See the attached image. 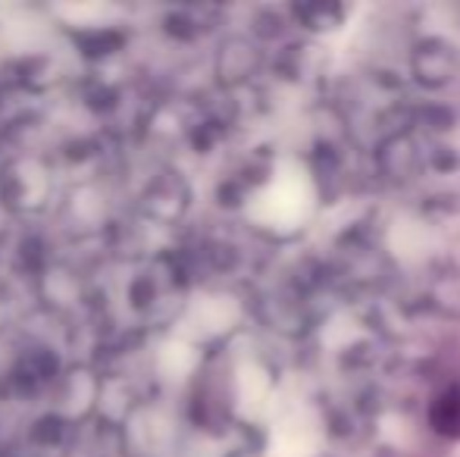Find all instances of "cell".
<instances>
[{"label":"cell","mask_w":460,"mask_h":457,"mask_svg":"<svg viewBox=\"0 0 460 457\" xmlns=\"http://www.w3.org/2000/svg\"><path fill=\"white\" fill-rule=\"evenodd\" d=\"M460 69V57L442 38H423L413 48L411 57V75L423 88H445Z\"/></svg>","instance_id":"2"},{"label":"cell","mask_w":460,"mask_h":457,"mask_svg":"<svg viewBox=\"0 0 460 457\" xmlns=\"http://www.w3.org/2000/svg\"><path fill=\"white\" fill-rule=\"evenodd\" d=\"M376 163H379L382 176L394 179V182H407L432 163V147L426 145L423 132H417V128H394L379 145Z\"/></svg>","instance_id":"1"},{"label":"cell","mask_w":460,"mask_h":457,"mask_svg":"<svg viewBox=\"0 0 460 457\" xmlns=\"http://www.w3.org/2000/svg\"><path fill=\"white\" fill-rule=\"evenodd\" d=\"M345 6L341 4H310V6H297L295 16L301 19L307 29H335V25L345 19Z\"/></svg>","instance_id":"3"}]
</instances>
